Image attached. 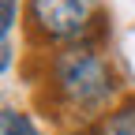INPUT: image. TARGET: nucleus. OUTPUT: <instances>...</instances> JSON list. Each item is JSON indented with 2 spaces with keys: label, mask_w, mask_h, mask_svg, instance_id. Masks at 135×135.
Here are the masks:
<instances>
[{
  "label": "nucleus",
  "mask_w": 135,
  "mask_h": 135,
  "mask_svg": "<svg viewBox=\"0 0 135 135\" xmlns=\"http://www.w3.org/2000/svg\"><path fill=\"white\" fill-rule=\"evenodd\" d=\"M90 19V0H30V23L53 41L83 38Z\"/></svg>",
  "instance_id": "2"
},
{
  "label": "nucleus",
  "mask_w": 135,
  "mask_h": 135,
  "mask_svg": "<svg viewBox=\"0 0 135 135\" xmlns=\"http://www.w3.org/2000/svg\"><path fill=\"white\" fill-rule=\"evenodd\" d=\"M11 23H15V8H0V45L8 41V34H11Z\"/></svg>",
  "instance_id": "5"
},
{
  "label": "nucleus",
  "mask_w": 135,
  "mask_h": 135,
  "mask_svg": "<svg viewBox=\"0 0 135 135\" xmlns=\"http://www.w3.org/2000/svg\"><path fill=\"white\" fill-rule=\"evenodd\" d=\"M98 135H135V101H124L120 109H113L101 120Z\"/></svg>",
  "instance_id": "3"
},
{
  "label": "nucleus",
  "mask_w": 135,
  "mask_h": 135,
  "mask_svg": "<svg viewBox=\"0 0 135 135\" xmlns=\"http://www.w3.org/2000/svg\"><path fill=\"white\" fill-rule=\"evenodd\" d=\"M53 79H56V90L71 101V105H101L113 90H116V75L113 68L101 60L90 49H68L53 60Z\"/></svg>",
  "instance_id": "1"
},
{
  "label": "nucleus",
  "mask_w": 135,
  "mask_h": 135,
  "mask_svg": "<svg viewBox=\"0 0 135 135\" xmlns=\"http://www.w3.org/2000/svg\"><path fill=\"white\" fill-rule=\"evenodd\" d=\"M0 135H38L34 124L15 109H0Z\"/></svg>",
  "instance_id": "4"
},
{
  "label": "nucleus",
  "mask_w": 135,
  "mask_h": 135,
  "mask_svg": "<svg viewBox=\"0 0 135 135\" xmlns=\"http://www.w3.org/2000/svg\"><path fill=\"white\" fill-rule=\"evenodd\" d=\"M8 68H11V41L0 45V71H8Z\"/></svg>",
  "instance_id": "6"
},
{
  "label": "nucleus",
  "mask_w": 135,
  "mask_h": 135,
  "mask_svg": "<svg viewBox=\"0 0 135 135\" xmlns=\"http://www.w3.org/2000/svg\"><path fill=\"white\" fill-rule=\"evenodd\" d=\"M0 8H15V0H0Z\"/></svg>",
  "instance_id": "7"
}]
</instances>
